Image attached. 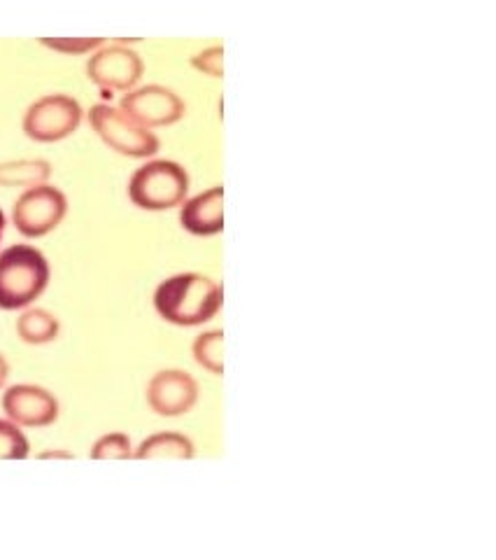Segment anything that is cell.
<instances>
[{
	"label": "cell",
	"instance_id": "obj_4",
	"mask_svg": "<svg viewBox=\"0 0 496 560\" xmlns=\"http://www.w3.org/2000/svg\"><path fill=\"white\" fill-rule=\"evenodd\" d=\"M88 121H92V127L101 136L103 143L123 156L145 160V156L158 152V138L150 129L140 127L138 121H133L108 103L94 105L88 110Z\"/></svg>",
	"mask_w": 496,
	"mask_h": 560
},
{
	"label": "cell",
	"instance_id": "obj_9",
	"mask_svg": "<svg viewBox=\"0 0 496 560\" xmlns=\"http://www.w3.org/2000/svg\"><path fill=\"white\" fill-rule=\"evenodd\" d=\"M199 401V383L182 370H166L152 376L147 385V405L154 413L175 418L189 413Z\"/></svg>",
	"mask_w": 496,
	"mask_h": 560
},
{
	"label": "cell",
	"instance_id": "obj_12",
	"mask_svg": "<svg viewBox=\"0 0 496 560\" xmlns=\"http://www.w3.org/2000/svg\"><path fill=\"white\" fill-rule=\"evenodd\" d=\"M133 458L138 460H191L193 458V444L187 440L185 434L177 432H158L147 436V440L133 451Z\"/></svg>",
	"mask_w": 496,
	"mask_h": 560
},
{
	"label": "cell",
	"instance_id": "obj_15",
	"mask_svg": "<svg viewBox=\"0 0 496 560\" xmlns=\"http://www.w3.org/2000/svg\"><path fill=\"white\" fill-rule=\"evenodd\" d=\"M193 360L215 376H224V331H205L193 341Z\"/></svg>",
	"mask_w": 496,
	"mask_h": 560
},
{
	"label": "cell",
	"instance_id": "obj_2",
	"mask_svg": "<svg viewBox=\"0 0 496 560\" xmlns=\"http://www.w3.org/2000/svg\"><path fill=\"white\" fill-rule=\"evenodd\" d=\"M49 265L31 245H12L0 253V308H26L45 292Z\"/></svg>",
	"mask_w": 496,
	"mask_h": 560
},
{
	"label": "cell",
	"instance_id": "obj_14",
	"mask_svg": "<svg viewBox=\"0 0 496 560\" xmlns=\"http://www.w3.org/2000/svg\"><path fill=\"white\" fill-rule=\"evenodd\" d=\"M51 175V164L45 160H22L0 164V187H38Z\"/></svg>",
	"mask_w": 496,
	"mask_h": 560
},
{
	"label": "cell",
	"instance_id": "obj_10",
	"mask_svg": "<svg viewBox=\"0 0 496 560\" xmlns=\"http://www.w3.org/2000/svg\"><path fill=\"white\" fill-rule=\"evenodd\" d=\"M3 411L16 428H47L59 418V401L40 385H12L3 395Z\"/></svg>",
	"mask_w": 496,
	"mask_h": 560
},
{
	"label": "cell",
	"instance_id": "obj_1",
	"mask_svg": "<svg viewBox=\"0 0 496 560\" xmlns=\"http://www.w3.org/2000/svg\"><path fill=\"white\" fill-rule=\"evenodd\" d=\"M224 304L222 283L201 273H180L154 292V308L170 325L197 327L215 318Z\"/></svg>",
	"mask_w": 496,
	"mask_h": 560
},
{
	"label": "cell",
	"instance_id": "obj_21",
	"mask_svg": "<svg viewBox=\"0 0 496 560\" xmlns=\"http://www.w3.org/2000/svg\"><path fill=\"white\" fill-rule=\"evenodd\" d=\"M8 376H10V366H8V360H5L3 355H0V388H3V385H5Z\"/></svg>",
	"mask_w": 496,
	"mask_h": 560
},
{
	"label": "cell",
	"instance_id": "obj_18",
	"mask_svg": "<svg viewBox=\"0 0 496 560\" xmlns=\"http://www.w3.org/2000/svg\"><path fill=\"white\" fill-rule=\"evenodd\" d=\"M40 43L49 49L63 51V55H84V51L103 47V38H40Z\"/></svg>",
	"mask_w": 496,
	"mask_h": 560
},
{
	"label": "cell",
	"instance_id": "obj_20",
	"mask_svg": "<svg viewBox=\"0 0 496 560\" xmlns=\"http://www.w3.org/2000/svg\"><path fill=\"white\" fill-rule=\"evenodd\" d=\"M38 458L40 460H73L75 455L70 451H45L38 455Z\"/></svg>",
	"mask_w": 496,
	"mask_h": 560
},
{
	"label": "cell",
	"instance_id": "obj_8",
	"mask_svg": "<svg viewBox=\"0 0 496 560\" xmlns=\"http://www.w3.org/2000/svg\"><path fill=\"white\" fill-rule=\"evenodd\" d=\"M119 110L138 121L140 127H168L185 117V103L166 86L150 84L143 90H133L121 98Z\"/></svg>",
	"mask_w": 496,
	"mask_h": 560
},
{
	"label": "cell",
	"instance_id": "obj_5",
	"mask_svg": "<svg viewBox=\"0 0 496 560\" xmlns=\"http://www.w3.org/2000/svg\"><path fill=\"white\" fill-rule=\"evenodd\" d=\"M68 201L61 189L51 185H38L26 189L24 195L16 199L12 220L16 232L28 238H40L49 232H55L66 218Z\"/></svg>",
	"mask_w": 496,
	"mask_h": 560
},
{
	"label": "cell",
	"instance_id": "obj_3",
	"mask_svg": "<svg viewBox=\"0 0 496 560\" xmlns=\"http://www.w3.org/2000/svg\"><path fill=\"white\" fill-rule=\"evenodd\" d=\"M189 175L175 162H150L133 173L129 183L131 201L143 210H168L187 199Z\"/></svg>",
	"mask_w": 496,
	"mask_h": 560
},
{
	"label": "cell",
	"instance_id": "obj_13",
	"mask_svg": "<svg viewBox=\"0 0 496 560\" xmlns=\"http://www.w3.org/2000/svg\"><path fill=\"white\" fill-rule=\"evenodd\" d=\"M59 329L61 325L57 320V315H51L45 308H28L20 315V320H16V335L31 346L51 343L59 337Z\"/></svg>",
	"mask_w": 496,
	"mask_h": 560
},
{
	"label": "cell",
	"instance_id": "obj_19",
	"mask_svg": "<svg viewBox=\"0 0 496 560\" xmlns=\"http://www.w3.org/2000/svg\"><path fill=\"white\" fill-rule=\"evenodd\" d=\"M224 49L222 45L220 47H210L205 51H201V55H197L191 59V66L199 68L201 73L205 75H212V78H222L224 75Z\"/></svg>",
	"mask_w": 496,
	"mask_h": 560
},
{
	"label": "cell",
	"instance_id": "obj_7",
	"mask_svg": "<svg viewBox=\"0 0 496 560\" xmlns=\"http://www.w3.org/2000/svg\"><path fill=\"white\" fill-rule=\"evenodd\" d=\"M143 59L133 49L110 45L98 49L86 63V75L103 90V96L110 98L113 92H131L143 78Z\"/></svg>",
	"mask_w": 496,
	"mask_h": 560
},
{
	"label": "cell",
	"instance_id": "obj_16",
	"mask_svg": "<svg viewBox=\"0 0 496 560\" xmlns=\"http://www.w3.org/2000/svg\"><path fill=\"white\" fill-rule=\"evenodd\" d=\"M92 458L94 460H129L133 458L131 440L123 432L105 434L92 446Z\"/></svg>",
	"mask_w": 496,
	"mask_h": 560
},
{
	"label": "cell",
	"instance_id": "obj_11",
	"mask_svg": "<svg viewBox=\"0 0 496 560\" xmlns=\"http://www.w3.org/2000/svg\"><path fill=\"white\" fill-rule=\"evenodd\" d=\"M180 222L193 236H215L224 230V187H212L185 203Z\"/></svg>",
	"mask_w": 496,
	"mask_h": 560
},
{
	"label": "cell",
	"instance_id": "obj_17",
	"mask_svg": "<svg viewBox=\"0 0 496 560\" xmlns=\"http://www.w3.org/2000/svg\"><path fill=\"white\" fill-rule=\"evenodd\" d=\"M28 458L26 434L10 420H0V460H24Z\"/></svg>",
	"mask_w": 496,
	"mask_h": 560
},
{
	"label": "cell",
	"instance_id": "obj_6",
	"mask_svg": "<svg viewBox=\"0 0 496 560\" xmlns=\"http://www.w3.org/2000/svg\"><path fill=\"white\" fill-rule=\"evenodd\" d=\"M82 121V108L75 98L63 94H49L35 101L24 117V133L38 143H57V140L75 133Z\"/></svg>",
	"mask_w": 496,
	"mask_h": 560
},
{
	"label": "cell",
	"instance_id": "obj_22",
	"mask_svg": "<svg viewBox=\"0 0 496 560\" xmlns=\"http://www.w3.org/2000/svg\"><path fill=\"white\" fill-rule=\"evenodd\" d=\"M3 234H5V215L3 210H0V238H3Z\"/></svg>",
	"mask_w": 496,
	"mask_h": 560
}]
</instances>
